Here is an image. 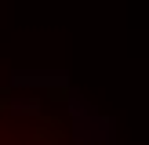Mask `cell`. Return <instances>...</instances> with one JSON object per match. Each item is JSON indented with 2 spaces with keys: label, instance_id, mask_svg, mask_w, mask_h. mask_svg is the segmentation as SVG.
<instances>
[{
  "label": "cell",
  "instance_id": "cell-1",
  "mask_svg": "<svg viewBox=\"0 0 149 145\" xmlns=\"http://www.w3.org/2000/svg\"><path fill=\"white\" fill-rule=\"evenodd\" d=\"M0 145H51V142H40V138H22V134H7V130H0Z\"/></svg>",
  "mask_w": 149,
  "mask_h": 145
}]
</instances>
